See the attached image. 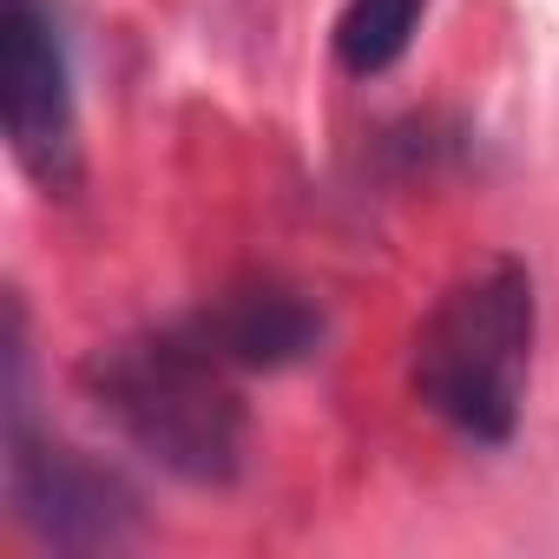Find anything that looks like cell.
<instances>
[{
    "instance_id": "obj_1",
    "label": "cell",
    "mask_w": 559,
    "mask_h": 559,
    "mask_svg": "<svg viewBox=\"0 0 559 559\" xmlns=\"http://www.w3.org/2000/svg\"><path fill=\"white\" fill-rule=\"evenodd\" d=\"M86 402L165 474L191 487H230L250 454V415L230 382V362H217L185 323L145 330L93 349L80 362Z\"/></svg>"
},
{
    "instance_id": "obj_2",
    "label": "cell",
    "mask_w": 559,
    "mask_h": 559,
    "mask_svg": "<svg viewBox=\"0 0 559 559\" xmlns=\"http://www.w3.org/2000/svg\"><path fill=\"white\" fill-rule=\"evenodd\" d=\"M533 330H539V297L520 257H487L480 270L454 276L415 330L408 356L415 402L461 441L480 448L513 441L533 369Z\"/></svg>"
},
{
    "instance_id": "obj_3",
    "label": "cell",
    "mask_w": 559,
    "mask_h": 559,
    "mask_svg": "<svg viewBox=\"0 0 559 559\" xmlns=\"http://www.w3.org/2000/svg\"><path fill=\"white\" fill-rule=\"evenodd\" d=\"M8 500L14 520L60 552H99L119 546L139 526V493L119 467L40 435L27 421V395L8 402Z\"/></svg>"
},
{
    "instance_id": "obj_4",
    "label": "cell",
    "mask_w": 559,
    "mask_h": 559,
    "mask_svg": "<svg viewBox=\"0 0 559 559\" xmlns=\"http://www.w3.org/2000/svg\"><path fill=\"white\" fill-rule=\"evenodd\" d=\"M8 145L40 191H73L80 126H73V67L47 0H8Z\"/></svg>"
},
{
    "instance_id": "obj_5",
    "label": "cell",
    "mask_w": 559,
    "mask_h": 559,
    "mask_svg": "<svg viewBox=\"0 0 559 559\" xmlns=\"http://www.w3.org/2000/svg\"><path fill=\"white\" fill-rule=\"evenodd\" d=\"M185 330L230 369H290V362L317 356L323 310L290 284H237V290L211 297Z\"/></svg>"
},
{
    "instance_id": "obj_6",
    "label": "cell",
    "mask_w": 559,
    "mask_h": 559,
    "mask_svg": "<svg viewBox=\"0 0 559 559\" xmlns=\"http://www.w3.org/2000/svg\"><path fill=\"white\" fill-rule=\"evenodd\" d=\"M421 8H428V0H343L336 34H330L336 40V67L356 73V80L389 73L408 53V40H415Z\"/></svg>"
}]
</instances>
